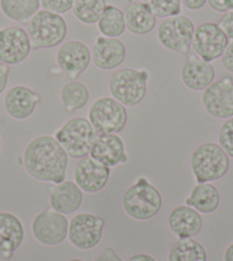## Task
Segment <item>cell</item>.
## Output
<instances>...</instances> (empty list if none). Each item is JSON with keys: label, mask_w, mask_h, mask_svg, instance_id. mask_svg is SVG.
<instances>
[{"label": "cell", "mask_w": 233, "mask_h": 261, "mask_svg": "<svg viewBox=\"0 0 233 261\" xmlns=\"http://www.w3.org/2000/svg\"><path fill=\"white\" fill-rule=\"evenodd\" d=\"M229 44V38L218 23L203 22L195 27L192 49L195 55L207 62L215 61L222 57Z\"/></svg>", "instance_id": "obj_11"}, {"label": "cell", "mask_w": 233, "mask_h": 261, "mask_svg": "<svg viewBox=\"0 0 233 261\" xmlns=\"http://www.w3.org/2000/svg\"><path fill=\"white\" fill-rule=\"evenodd\" d=\"M68 261H83L82 259H78V258H74V259H70Z\"/></svg>", "instance_id": "obj_41"}, {"label": "cell", "mask_w": 233, "mask_h": 261, "mask_svg": "<svg viewBox=\"0 0 233 261\" xmlns=\"http://www.w3.org/2000/svg\"><path fill=\"white\" fill-rule=\"evenodd\" d=\"M201 213L183 204L174 207L168 216V227L177 239H192L202 229Z\"/></svg>", "instance_id": "obj_22"}, {"label": "cell", "mask_w": 233, "mask_h": 261, "mask_svg": "<svg viewBox=\"0 0 233 261\" xmlns=\"http://www.w3.org/2000/svg\"><path fill=\"white\" fill-rule=\"evenodd\" d=\"M201 102L206 113L214 118L233 117V77L225 76L213 82L202 91Z\"/></svg>", "instance_id": "obj_12"}, {"label": "cell", "mask_w": 233, "mask_h": 261, "mask_svg": "<svg viewBox=\"0 0 233 261\" xmlns=\"http://www.w3.org/2000/svg\"><path fill=\"white\" fill-rule=\"evenodd\" d=\"M207 252L199 241L179 239L171 246L167 261H207Z\"/></svg>", "instance_id": "obj_27"}, {"label": "cell", "mask_w": 233, "mask_h": 261, "mask_svg": "<svg viewBox=\"0 0 233 261\" xmlns=\"http://www.w3.org/2000/svg\"><path fill=\"white\" fill-rule=\"evenodd\" d=\"M97 30L103 37L118 38L126 30L124 12L114 5H106L103 14L97 22Z\"/></svg>", "instance_id": "obj_28"}, {"label": "cell", "mask_w": 233, "mask_h": 261, "mask_svg": "<svg viewBox=\"0 0 233 261\" xmlns=\"http://www.w3.org/2000/svg\"><path fill=\"white\" fill-rule=\"evenodd\" d=\"M22 164L31 178L56 185L67 179L69 155L53 135H39L26 144Z\"/></svg>", "instance_id": "obj_1"}, {"label": "cell", "mask_w": 233, "mask_h": 261, "mask_svg": "<svg viewBox=\"0 0 233 261\" xmlns=\"http://www.w3.org/2000/svg\"><path fill=\"white\" fill-rule=\"evenodd\" d=\"M41 95L25 85L9 88L4 97V108L12 118L25 120L35 114L40 103Z\"/></svg>", "instance_id": "obj_16"}, {"label": "cell", "mask_w": 233, "mask_h": 261, "mask_svg": "<svg viewBox=\"0 0 233 261\" xmlns=\"http://www.w3.org/2000/svg\"><path fill=\"white\" fill-rule=\"evenodd\" d=\"M88 120L97 134H118L127 124L128 113L112 96H102L90 107Z\"/></svg>", "instance_id": "obj_7"}, {"label": "cell", "mask_w": 233, "mask_h": 261, "mask_svg": "<svg viewBox=\"0 0 233 261\" xmlns=\"http://www.w3.org/2000/svg\"><path fill=\"white\" fill-rule=\"evenodd\" d=\"M223 260L233 261V242L225 249L224 254H223Z\"/></svg>", "instance_id": "obj_40"}, {"label": "cell", "mask_w": 233, "mask_h": 261, "mask_svg": "<svg viewBox=\"0 0 233 261\" xmlns=\"http://www.w3.org/2000/svg\"><path fill=\"white\" fill-rule=\"evenodd\" d=\"M218 144L233 158V117L227 118L218 130Z\"/></svg>", "instance_id": "obj_31"}, {"label": "cell", "mask_w": 233, "mask_h": 261, "mask_svg": "<svg viewBox=\"0 0 233 261\" xmlns=\"http://www.w3.org/2000/svg\"><path fill=\"white\" fill-rule=\"evenodd\" d=\"M40 7V0H0L4 15L20 24H27Z\"/></svg>", "instance_id": "obj_25"}, {"label": "cell", "mask_w": 233, "mask_h": 261, "mask_svg": "<svg viewBox=\"0 0 233 261\" xmlns=\"http://www.w3.org/2000/svg\"><path fill=\"white\" fill-rule=\"evenodd\" d=\"M126 50L123 41L118 38L100 36L92 49V62L101 70H113L120 67L126 60Z\"/></svg>", "instance_id": "obj_19"}, {"label": "cell", "mask_w": 233, "mask_h": 261, "mask_svg": "<svg viewBox=\"0 0 233 261\" xmlns=\"http://www.w3.org/2000/svg\"><path fill=\"white\" fill-rule=\"evenodd\" d=\"M105 7V0H74L71 11L79 22L92 25L99 22Z\"/></svg>", "instance_id": "obj_29"}, {"label": "cell", "mask_w": 233, "mask_h": 261, "mask_svg": "<svg viewBox=\"0 0 233 261\" xmlns=\"http://www.w3.org/2000/svg\"><path fill=\"white\" fill-rule=\"evenodd\" d=\"M56 63L70 81H77L92 63V50L82 41L69 40L60 45Z\"/></svg>", "instance_id": "obj_13"}, {"label": "cell", "mask_w": 233, "mask_h": 261, "mask_svg": "<svg viewBox=\"0 0 233 261\" xmlns=\"http://www.w3.org/2000/svg\"><path fill=\"white\" fill-rule=\"evenodd\" d=\"M212 9L218 13H225L233 9V0H207Z\"/></svg>", "instance_id": "obj_35"}, {"label": "cell", "mask_w": 233, "mask_h": 261, "mask_svg": "<svg viewBox=\"0 0 233 261\" xmlns=\"http://www.w3.org/2000/svg\"><path fill=\"white\" fill-rule=\"evenodd\" d=\"M221 197L217 188L211 182L197 184L191 190L185 204L201 214L214 213L220 206Z\"/></svg>", "instance_id": "obj_24"}, {"label": "cell", "mask_w": 233, "mask_h": 261, "mask_svg": "<svg viewBox=\"0 0 233 261\" xmlns=\"http://www.w3.org/2000/svg\"><path fill=\"white\" fill-rule=\"evenodd\" d=\"M32 50L26 30L21 27L0 28V62L17 65L29 58Z\"/></svg>", "instance_id": "obj_14"}, {"label": "cell", "mask_w": 233, "mask_h": 261, "mask_svg": "<svg viewBox=\"0 0 233 261\" xmlns=\"http://www.w3.org/2000/svg\"><path fill=\"white\" fill-rule=\"evenodd\" d=\"M104 227L105 221L102 217L88 212L78 213L69 221V242L78 250L95 249L101 243Z\"/></svg>", "instance_id": "obj_9"}, {"label": "cell", "mask_w": 233, "mask_h": 261, "mask_svg": "<svg viewBox=\"0 0 233 261\" xmlns=\"http://www.w3.org/2000/svg\"><path fill=\"white\" fill-rule=\"evenodd\" d=\"M128 261H157V259L150 254L137 253L132 255V257L128 259Z\"/></svg>", "instance_id": "obj_39"}, {"label": "cell", "mask_w": 233, "mask_h": 261, "mask_svg": "<svg viewBox=\"0 0 233 261\" xmlns=\"http://www.w3.org/2000/svg\"><path fill=\"white\" fill-rule=\"evenodd\" d=\"M9 72H11V68H9V65L0 62V95L6 91L7 85H8Z\"/></svg>", "instance_id": "obj_36"}, {"label": "cell", "mask_w": 233, "mask_h": 261, "mask_svg": "<svg viewBox=\"0 0 233 261\" xmlns=\"http://www.w3.org/2000/svg\"><path fill=\"white\" fill-rule=\"evenodd\" d=\"M181 4L189 11H199L205 7L207 0H181Z\"/></svg>", "instance_id": "obj_38"}, {"label": "cell", "mask_w": 233, "mask_h": 261, "mask_svg": "<svg viewBox=\"0 0 233 261\" xmlns=\"http://www.w3.org/2000/svg\"><path fill=\"white\" fill-rule=\"evenodd\" d=\"M218 25L221 27V29L226 35L227 38L233 40V9L223 13Z\"/></svg>", "instance_id": "obj_33"}, {"label": "cell", "mask_w": 233, "mask_h": 261, "mask_svg": "<svg viewBox=\"0 0 233 261\" xmlns=\"http://www.w3.org/2000/svg\"><path fill=\"white\" fill-rule=\"evenodd\" d=\"M93 261H124L120 255L115 252L113 248H106L103 252Z\"/></svg>", "instance_id": "obj_37"}, {"label": "cell", "mask_w": 233, "mask_h": 261, "mask_svg": "<svg viewBox=\"0 0 233 261\" xmlns=\"http://www.w3.org/2000/svg\"><path fill=\"white\" fill-rule=\"evenodd\" d=\"M126 29L137 36L150 34L157 24V17L143 2H134L125 8Z\"/></svg>", "instance_id": "obj_23"}, {"label": "cell", "mask_w": 233, "mask_h": 261, "mask_svg": "<svg viewBox=\"0 0 233 261\" xmlns=\"http://www.w3.org/2000/svg\"><path fill=\"white\" fill-rule=\"evenodd\" d=\"M32 49L53 48L62 45L68 35V24L57 13L39 9L26 24Z\"/></svg>", "instance_id": "obj_3"}, {"label": "cell", "mask_w": 233, "mask_h": 261, "mask_svg": "<svg viewBox=\"0 0 233 261\" xmlns=\"http://www.w3.org/2000/svg\"><path fill=\"white\" fill-rule=\"evenodd\" d=\"M221 61L224 69L233 73V40L229 41V44H227L221 57Z\"/></svg>", "instance_id": "obj_34"}, {"label": "cell", "mask_w": 233, "mask_h": 261, "mask_svg": "<svg viewBox=\"0 0 233 261\" xmlns=\"http://www.w3.org/2000/svg\"><path fill=\"white\" fill-rule=\"evenodd\" d=\"M2 146H3V141H2V137H0V150H2Z\"/></svg>", "instance_id": "obj_42"}, {"label": "cell", "mask_w": 233, "mask_h": 261, "mask_svg": "<svg viewBox=\"0 0 233 261\" xmlns=\"http://www.w3.org/2000/svg\"><path fill=\"white\" fill-rule=\"evenodd\" d=\"M162 206V196L147 176H138L126 189L123 196V207L134 220L145 221L155 218Z\"/></svg>", "instance_id": "obj_2"}, {"label": "cell", "mask_w": 233, "mask_h": 261, "mask_svg": "<svg viewBox=\"0 0 233 261\" xmlns=\"http://www.w3.org/2000/svg\"><path fill=\"white\" fill-rule=\"evenodd\" d=\"M195 25L190 17L175 15L166 17L157 29V38L166 49L186 55L192 48Z\"/></svg>", "instance_id": "obj_8"}, {"label": "cell", "mask_w": 233, "mask_h": 261, "mask_svg": "<svg viewBox=\"0 0 233 261\" xmlns=\"http://www.w3.org/2000/svg\"><path fill=\"white\" fill-rule=\"evenodd\" d=\"M54 137L69 155V157L81 160L90 156L97 132L88 118L73 117L65 122Z\"/></svg>", "instance_id": "obj_5"}, {"label": "cell", "mask_w": 233, "mask_h": 261, "mask_svg": "<svg viewBox=\"0 0 233 261\" xmlns=\"http://www.w3.org/2000/svg\"><path fill=\"white\" fill-rule=\"evenodd\" d=\"M90 156L110 169L128 162L125 143L118 134H97Z\"/></svg>", "instance_id": "obj_17"}, {"label": "cell", "mask_w": 233, "mask_h": 261, "mask_svg": "<svg viewBox=\"0 0 233 261\" xmlns=\"http://www.w3.org/2000/svg\"><path fill=\"white\" fill-rule=\"evenodd\" d=\"M48 202L50 207L57 212L72 214L77 212L83 202V192L79 186L71 180L52 185L48 189Z\"/></svg>", "instance_id": "obj_21"}, {"label": "cell", "mask_w": 233, "mask_h": 261, "mask_svg": "<svg viewBox=\"0 0 233 261\" xmlns=\"http://www.w3.org/2000/svg\"><path fill=\"white\" fill-rule=\"evenodd\" d=\"M230 169V157L215 142H205L191 156V170L197 184L221 180Z\"/></svg>", "instance_id": "obj_4"}, {"label": "cell", "mask_w": 233, "mask_h": 261, "mask_svg": "<svg viewBox=\"0 0 233 261\" xmlns=\"http://www.w3.org/2000/svg\"><path fill=\"white\" fill-rule=\"evenodd\" d=\"M31 231L40 244L56 246L68 239L69 220L65 214L52 207L36 214L31 222Z\"/></svg>", "instance_id": "obj_10"}, {"label": "cell", "mask_w": 233, "mask_h": 261, "mask_svg": "<svg viewBox=\"0 0 233 261\" xmlns=\"http://www.w3.org/2000/svg\"><path fill=\"white\" fill-rule=\"evenodd\" d=\"M149 77L150 74L145 69L116 70L109 82L110 94L125 107L137 106L147 95Z\"/></svg>", "instance_id": "obj_6"}, {"label": "cell", "mask_w": 233, "mask_h": 261, "mask_svg": "<svg viewBox=\"0 0 233 261\" xmlns=\"http://www.w3.org/2000/svg\"><path fill=\"white\" fill-rule=\"evenodd\" d=\"M60 99L69 113H74V111L83 109L88 105L91 93L83 83L71 81L61 88Z\"/></svg>", "instance_id": "obj_26"}, {"label": "cell", "mask_w": 233, "mask_h": 261, "mask_svg": "<svg viewBox=\"0 0 233 261\" xmlns=\"http://www.w3.org/2000/svg\"><path fill=\"white\" fill-rule=\"evenodd\" d=\"M74 0H40V6L46 11L65 14L72 9Z\"/></svg>", "instance_id": "obj_32"}, {"label": "cell", "mask_w": 233, "mask_h": 261, "mask_svg": "<svg viewBox=\"0 0 233 261\" xmlns=\"http://www.w3.org/2000/svg\"><path fill=\"white\" fill-rule=\"evenodd\" d=\"M156 17L166 18L180 15L182 12L181 0H144Z\"/></svg>", "instance_id": "obj_30"}, {"label": "cell", "mask_w": 233, "mask_h": 261, "mask_svg": "<svg viewBox=\"0 0 233 261\" xmlns=\"http://www.w3.org/2000/svg\"><path fill=\"white\" fill-rule=\"evenodd\" d=\"M24 235V227L20 218L11 212H0V257L11 260L21 248Z\"/></svg>", "instance_id": "obj_20"}, {"label": "cell", "mask_w": 233, "mask_h": 261, "mask_svg": "<svg viewBox=\"0 0 233 261\" xmlns=\"http://www.w3.org/2000/svg\"><path fill=\"white\" fill-rule=\"evenodd\" d=\"M215 79V68L198 55H189L181 69V81L186 88L193 92L206 90Z\"/></svg>", "instance_id": "obj_18"}, {"label": "cell", "mask_w": 233, "mask_h": 261, "mask_svg": "<svg viewBox=\"0 0 233 261\" xmlns=\"http://www.w3.org/2000/svg\"><path fill=\"white\" fill-rule=\"evenodd\" d=\"M111 175L110 167L102 165L91 156L81 158L73 171V179L83 193L95 194L108 185Z\"/></svg>", "instance_id": "obj_15"}]
</instances>
